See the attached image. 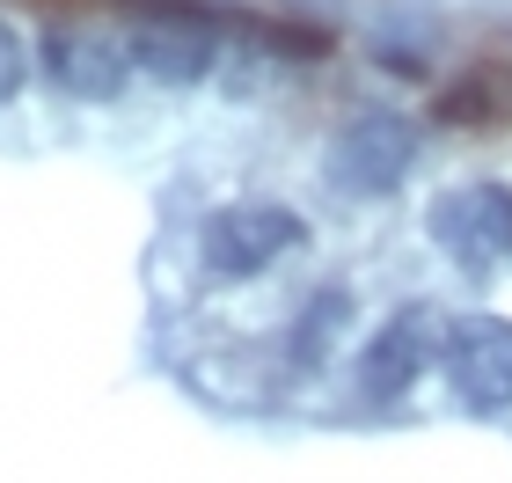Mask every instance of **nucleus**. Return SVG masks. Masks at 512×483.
<instances>
[{
  "mask_svg": "<svg viewBox=\"0 0 512 483\" xmlns=\"http://www.w3.org/2000/svg\"><path fill=\"white\" fill-rule=\"evenodd\" d=\"M410 169H417V125L403 110H359V118H344L330 132V161H322L330 191H344V198H388L410 183Z\"/></svg>",
  "mask_w": 512,
  "mask_h": 483,
  "instance_id": "obj_1",
  "label": "nucleus"
},
{
  "mask_svg": "<svg viewBox=\"0 0 512 483\" xmlns=\"http://www.w3.org/2000/svg\"><path fill=\"white\" fill-rule=\"evenodd\" d=\"M308 242V220L278 198H235L205 220L198 235V257H205V279L213 286H235V279H256L264 264H278L286 249Z\"/></svg>",
  "mask_w": 512,
  "mask_h": 483,
  "instance_id": "obj_2",
  "label": "nucleus"
},
{
  "mask_svg": "<svg viewBox=\"0 0 512 483\" xmlns=\"http://www.w3.org/2000/svg\"><path fill=\"white\" fill-rule=\"evenodd\" d=\"M447 337H454V315L447 308H432V301H410V308H395L374 337H366V352H359V396L388 410V403H403L417 381H425V366L432 359H447Z\"/></svg>",
  "mask_w": 512,
  "mask_h": 483,
  "instance_id": "obj_3",
  "label": "nucleus"
},
{
  "mask_svg": "<svg viewBox=\"0 0 512 483\" xmlns=\"http://www.w3.org/2000/svg\"><path fill=\"white\" fill-rule=\"evenodd\" d=\"M220 15L213 8H198V0H169V8H154V15H139L125 44H132V66L147 81L161 88H198L205 74H213V59H220Z\"/></svg>",
  "mask_w": 512,
  "mask_h": 483,
  "instance_id": "obj_4",
  "label": "nucleus"
},
{
  "mask_svg": "<svg viewBox=\"0 0 512 483\" xmlns=\"http://www.w3.org/2000/svg\"><path fill=\"white\" fill-rule=\"evenodd\" d=\"M439 366H447V388L469 418H505L512 410V322L505 315H454Z\"/></svg>",
  "mask_w": 512,
  "mask_h": 483,
  "instance_id": "obj_5",
  "label": "nucleus"
},
{
  "mask_svg": "<svg viewBox=\"0 0 512 483\" xmlns=\"http://www.w3.org/2000/svg\"><path fill=\"white\" fill-rule=\"evenodd\" d=\"M425 227H432V242L469 271L505 264L512 257V183H454V191L432 198Z\"/></svg>",
  "mask_w": 512,
  "mask_h": 483,
  "instance_id": "obj_6",
  "label": "nucleus"
},
{
  "mask_svg": "<svg viewBox=\"0 0 512 483\" xmlns=\"http://www.w3.org/2000/svg\"><path fill=\"white\" fill-rule=\"evenodd\" d=\"M44 74L81 103H118L132 88V44L118 30H88V22H52L44 30Z\"/></svg>",
  "mask_w": 512,
  "mask_h": 483,
  "instance_id": "obj_7",
  "label": "nucleus"
},
{
  "mask_svg": "<svg viewBox=\"0 0 512 483\" xmlns=\"http://www.w3.org/2000/svg\"><path fill=\"white\" fill-rule=\"evenodd\" d=\"M432 118L454 132H498V125H512V81L498 66H469L432 96Z\"/></svg>",
  "mask_w": 512,
  "mask_h": 483,
  "instance_id": "obj_8",
  "label": "nucleus"
},
{
  "mask_svg": "<svg viewBox=\"0 0 512 483\" xmlns=\"http://www.w3.org/2000/svg\"><path fill=\"white\" fill-rule=\"evenodd\" d=\"M344 330H352V293H344V286H322L315 301L300 308L293 337H286V366H293V374H315V366L337 352Z\"/></svg>",
  "mask_w": 512,
  "mask_h": 483,
  "instance_id": "obj_9",
  "label": "nucleus"
},
{
  "mask_svg": "<svg viewBox=\"0 0 512 483\" xmlns=\"http://www.w3.org/2000/svg\"><path fill=\"white\" fill-rule=\"evenodd\" d=\"M22 81H30V37H22L8 15H0V103H15Z\"/></svg>",
  "mask_w": 512,
  "mask_h": 483,
  "instance_id": "obj_10",
  "label": "nucleus"
}]
</instances>
